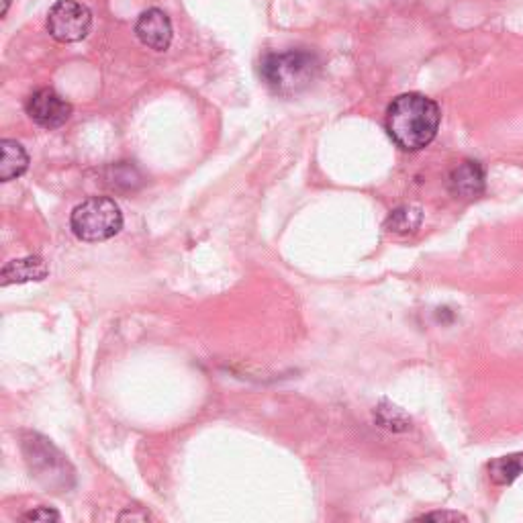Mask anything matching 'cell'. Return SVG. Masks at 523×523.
<instances>
[{
    "instance_id": "5b68a950",
    "label": "cell",
    "mask_w": 523,
    "mask_h": 523,
    "mask_svg": "<svg viewBox=\"0 0 523 523\" xmlns=\"http://www.w3.org/2000/svg\"><path fill=\"white\" fill-rule=\"evenodd\" d=\"M27 115L43 129H58L72 115V105L54 88H39L27 99Z\"/></svg>"
},
{
    "instance_id": "6da1fadb",
    "label": "cell",
    "mask_w": 523,
    "mask_h": 523,
    "mask_svg": "<svg viewBox=\"0 0 523 523\" xmlns=\"http://www.w3.org/2000/svg\"><path fill=\"white\" fill-rule=\"evenodd\" d=\"M442 113L436 101L419 92L397 97L387 111V131L405 152H419L438 135Z\"/></svg>"
},
{
    "instance_id": "ba28073f",
    "label": "cell",
    "mask_w": 523,
    "mask_h": 523,
    "mask_svg": "<svg viewBox=\"0 0 523 523\" xmlns=\"http://www.w3.org/2000/svg\"><path fill=\"white\" fill-rule=\"evenodd\" d=\"M47 276H50V266H47V262L39 256H27L7 262L3 272H0V282H3V287H9V284L41 282Z\"/></svg>"
},
{
    "instance_id": "277c9868",
    "label": "cell",
    "mask_w": 523,
    "mask_h": 523,
    "mask_svg": "<svg viewBox=\"0 0 523 523\" xmlns=\"http://www.w3.org/2000/svg\"><path fill=\"white\" fill-rule=\"evenodd\" d=\"M92 27V13L78 0H58L47 13V31L60 43L82 41Z\"/></svg>"
},
{
    "instance_id": "7a4b0ae2",
    "label": "cell",
    "mask_w": 523,
    "mask_h": 523,
    "mask_svg": "<svg viewBox=\"0 0 523 523\" xmlns=\"http://www.w3.org/2000/svg\"><path fill=\"white\" fill-rule=\"evenodd\" d=\"M321 62L309 50H287L266 54L260 62V76L280 97H293L307 90L319 76Z\"/></svg>"
},
{
    "instance_id": "3957f363",
    "label": "cell",
    "mask_w": 523,
    "mask_h": 523,
    "mask_svg": "<svg viewBox=\"0 0 523 523\" xmlns=\"http://www.w3.org/2000/svg\"><path fill=\"white\" fill-rule=\"evenodd\" d=\"M70 227L82 242H107L123 229V213L109 197H90L72 211Z\"/></svg>"
},
{
    "instance_id": "7c38bea8",
    "label": "cell",
    "mask_w": 523,
    "mask_h": 523,
    "mask_svg": "<svg viewBox=\"0 0 523 523\" xmlns=\"http://www.w3.org/2000/svg\"><path fill=\"white\" fill-rule=\"evenodd\" d=\"M378 421L383 423L385 427H389V430H407V425H409V419L405 417V413L397 407H378Z\"/></svg>"
},
{
    "instance_id": "5bb4252c",
    "label": "cell",
    "mask_w": 523,
    "mask_h": 523,
    "mask_svg": "<svg viewBox=\"0 0 523 523\" xmlns=\"http://www.w3.org/2000/svg\"><path fill=\"white\" fill-rule=\"evenodd\" d=\"M421 521H432V519H436V521H466V517L464 515H460V513H448V511H444V513H427V515H421L419 517Z\"/></svg>"
},
{
    "instance_id": "52a82bcc",
    "label": "cell",
    "mask_w": 523,
    "mask_h": 523,
    "mask_svg": "<svg viewBox=\"0 0 523 523\" xmlns=\"http://www.w3.org/2000/svg\"><path fill=\"white\" fill-rule=\"evenodd\" d=\"M448 184L454 197L477 199L485 190V168L481 166V162L464 160L452 170Z\"/></svg>"
},
{
    "instance_id": "8992f818",
    "label": "cell",
    "mask_w": 523,
    "mask_h": 523,
    "mask_svg": "<svg viewBox=\"0 0 523 523\" xmlns=\"http://www.w3.org/2000/svg\"><path fill=\"white\" fill-rule=\"evenodd\" d=\"M135 35L154 52H166L172 43V21L160 9H148L139 15L135 23Z\"/></svg>"
},
{
    "instance_id": "9a60e30c",
    "label": "cell",
    "mask_w": 523,
    "mask_h": 523,
    "mask_svg": "<svg viewBox=\"0 0 523 523\" xmlns=\"http://www.w3.org/2000/svg\"><path fill=\"white\" fill-rule=\"evenodd\" d=\"M7 9H9V0H5V9H3V15L7 13Z\"/></svg>"
},
{
    "instance_id": "8fae6325",
    "label": "cell",
    "mask_w": 523,
    "mask_h": 523,
    "mask_svg": "<svg viewBox=\"0 0 523 523\" xmlns=\"http://www.w3.org/2000/svg\"><path fill=\"white\" fill-rule=\"evenodd\" d=\"M489 472H491V479L497 485L513 483L519 477V474H523V454L493 460L489 464Z\"/></svg>"
},
{
    "instance_id": "4fadbf2b",
    "label": "cell",
    "mask_w": 523,
    "mask_h": 523,
    "mask_svg": "<svg viewBox=\"0 0 523 523\" xmlns=\"http://www.w3.org/2000/svg\"><path fill=\"white\" fill-rule=\"evenodd\" d=\"M25 521H60L62 515L52 507H37L23 515Z\"/></svg>"
},
{
    "instance_id": "30bf717a",
    "label": "cell",
    "mask_w": 523,
    "mask_h": 523,
    "mask_svg": "<svg viewBox=\"0 0 523 523\" xmlns=\"http://www.w3.org/2000/svg\"><path fill=\"white\" fill-rule=\"evenodd\" d=\"M423 221V211L415 205H403L399 209H395L389 219H387V229L399 235H407L419 229Z\"/></svg>"
},
{
    "instance_id": "9c48e42d",
    "label": "cell",
    "mask_w": 523,
    "mask_h": 523,
    "mask_svg": "<svg viewBox=\"0 0 523 523\" xmlns=\"http://www.w3.org/2000/svg\"><path fill=\"white\" fill-rule=\"evenodd\" d=\"M0 152H3V158H0V180L11 182L27 172L29 156L19 141L3 139L0 141Z\"/></svg>"
}]
</instances>
